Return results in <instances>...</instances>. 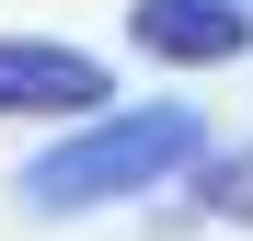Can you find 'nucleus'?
I'll use <instances>...</instances> for the list:
<instances>
[{
	"label": "nucleus",
	"mask_w": 253,
	"mask_h": 241,
	"mask_svg": "<svg viewBox=\"0 0 253 241\" xmlns=\"http://www.w3.org/2000/svg\"><path fill=\"white\" fill-rule=\"evenodd\" d=\"M207 138H196V115L184 103H138V115H104L92 138H69L46 149L23 172V207H46V218H81V207H115V195H138L161 172H184Z\"/></svg>",
	"instance_id": "obj_1"
},
{
	"label": "nucleus",
	"mask_w": 253,
	"mask_h": 241,
	"mask_svg": "<svg viewBox=\"0 0 253 241\" xmlns=\"http://www.w3.org/2000/svg\"><path fill=\"white\" fill-rule=\"evenodd\" d=\"M126 46L161 69H219L253 46V12L242 0H126Z\"/></svg>",
	"instance_id": "obj_2"
},
{
	"label": "nucleus",
	"mask_w": 253,
	"mask_h": 241,
	"mask_svg": "<svg viewBox=\"0 0 253 241\" xmlns=\"http://www.w3.org/2000/svg\"><path fill=\"white\" fill-rule=\"evenodd\" d=\"M115 92L104 58L58 46V34H0V115H92Z\"/></svg>",
	"instance_id": "obj_3"
},
{
	"label": "nucleus",
	"mask_w": 253,
	"mask_h": 241,
	"mask_svg": "<svg viewBox=\"0 0 253 241\" xmlns=\"http://www.w3.org/2000/svg\"><path fill=\"white\" fill-rule=\"evenodd\" d=\"M196 207H207V218H253V149L196 161Z\"/></svg>",
	"instance_id": "obj_4"
}]
</instances>
